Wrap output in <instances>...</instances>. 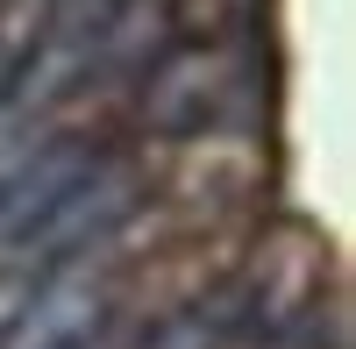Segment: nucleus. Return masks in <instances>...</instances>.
<instances>
[{"mask_svg": "<svg viewBox=\"0 0 356 349\" xmlns=\"http://www.w3.org/2000/svg\"><path fill=\"white\" fill-rule=\"evenodd\" d=\"M235 100L243 107L264 100V79L250 65V36L243 43H214V50L207 43H171L157 65H143L136 114L157 136H200V129L235 122Z\"/></svg>", "mask_w": 356, "mask_h": 349, "instance_id": "nucleus-1", "label": "nucleus"}, {"mask_svg": "<svg viewBox=\"0 0 356 349\" xmlns=\"http://www.w3.org/2000/svg\"><path fill=\"white\" fill-rule=\"evenodd\" d=\"M143 200H150V186H143V171L107 157L93 179H79L57 207L29 228V236L15 243L29 264H65V257H86V250H107L122 228L143 214Z\"/></svg>", "mask_w": 356, "mask_h": 349, "instance_id": "nucleus-2", "label": "nucleus"}, {"mask_svg": "<svg viewBox=\"0 0 356 349\" xmlns=\"http://www.w3.org/2000/svg\"><path fill=\"white\" fill-rule=\"evenodd\" d=\"M107 157L114 150H100V136H50L22 164H8L0 171V250H15L29 228H36L79 179H93Z\"/></svg>", "mask_w": 356, "mask_h": 349, "instance_id": "nucleus-3", "label": "nucleus"}]
</instances>
